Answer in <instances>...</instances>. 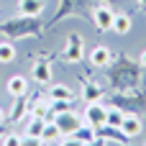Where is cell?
<instances>
[{"label": "cell", "instance_id": "cell-13", "mask_svg": "<svg viewBox=\"0 0 146 146\" xmlns=\"http://www.w3.org/2000/svg\"><path fill=\"white\" fill-rule=\"evenodd\" d=\"M31 77H33L38 85H46V82L51 80V64H49V62H44V59H41V62H36V64H33V69H31Z\"/></svg>", "mask_w": 146, "mask_h": 146}, {"label": "cell", "instance_id": "cell-2", "mask_svg": "<svg viewBox=\"0 0 146 146\" xmlns=\"http://www.w3.org/2000/svg\"><path fill=\"white\" fill-rule=\"evenodd\" d=\"M139 80H141L139 67H133L128 59H121L110 72V82H113L115 90H133L139 85Z\"/></svg>", "mask_w": 146, "mask_h": 146}, {"label": "cell", "instance_id": "cell-24", "mask_svg": "<svg viewBox=\"0 0 146 146\" xmlns=\"http://www.w3.org/2000/svg\"><path fill=\"white\" fill-rule=\"evenodd\" d=\"M3 121H5V110L0 108V126H3Z\"/></svg>", "mask_w": 146, "mask_h": 146}, {"label": "cell", "instance_id": "cell-10", "mask_svg": "<svg viewBox=\"0 0 146 146\" xmlns=\"http://www.w3.org/2000/svg\"><path fill=\"white\" fill-rule=\"evenodd\" d=\"M131 28H133V18H131L128 13H115V15H113V28H110V31H115L118 36H126Z\"/></svg>", "mask_w": 146, "mask_h": 146}, {"label": "cell", "instance_id": "cell-25", "mask_svg": "<svg viewBox=\"0 0 146 146\" xmlns=\"http://www.w3.org/2000/svg\"><path fill=\"white\" fill-rule=\"evenodd\" d=\"M139 5H141V8H144V10H146V0H139Z\"/></svg>", "mask_w": 146, "mask_h": 146}, {"label": "cell", "instance_id": "cell-6", "mask_svg": "<svg viewBox=\"0 0 146 146\" xmlns=\"http://www.w3.org/2000/svg\"><path fill=\"white\" fill-rule=\"evenodd\" d=\"M85 54V44H82V36L80 33H69L67 36V46H64V59L67 62H80Z\"/></svg>", "mask_w": 146, "mask_h": 146}, {"label": "cell", "instance_id": "cell-23", "mask_svg": "<svg viewBox=\"0 0 146 146\" xmlns=\"http://www.w3.org/2000/svg\"><path fill=\"white\" fill-rule=\"evenodd\" d=\"M139 64H141V67H146V49L141 51V56H139Z\"/></svg>", "mask_w": 146, "mask_h": 146}, {"label": "cell", "instance_id": "cell-15", "mask_svg": "<svg viewBox=\"0 0 146 146\" xmlns=\"http://www.w3.org/2000/svg\"><path fill=\"white\" fill-rule=\"evenodd\" d=\"M141 121H139V115H123V123H121V131L128 136V139H133V136H139L141 133Z\"/></svg>", "mask_w": 146, "mask_h": 146}, {"label": "cell", "instance_id": "cell-7", "mask_svg": "<svg viewBox=\"0 0 146 146\" xmlns=\"http://www.w3.org/2000/svg\"><path fill=\"white\" fill-rule=\"evenodd\" d=\"M113 10L108 8V5H95L92 8V23L100 28V31H110L113 28Z\"/></svg>", "mask_w": 146, "mask_h": 146}, {"label": "cell", "instance_id": "cell-21", "mask_svg": "<svg viewBox=\"0 0 146 146\" xmlns=\"http://www.w3.org/2000/svg\"><path fill=\"white\" fill-rule=\"evenodd\" d=\"M28 113V108H26V100H23V95H18V100H15V110H13V115H10V121H18V118H23ZM31 115V113H28Z\"/></svg>", "mask_w": 146, "mask_h": 146}, {"label": "cell", "instance_id": "cell-17", "mask_svg": "<svg viewBox=\"0 0 146 146\" xmlns=\"http://www.w3.org/2000/svg\"><path fill=\"white\" fill-rule=\"evenodd\" d=\"M59 139H62L59 126H56L54 121H46V126H44V131H41V144H56Z\"/></svg>", "mask_w": 146, "mask_h": 146}, {"label": "cell", "instance_id": "cell-12", "mask_svg": "<svg viewBox=\"0 0 146 146\" xmlns=\"http://www.w3.org/2000/svg\"><path fill=\"white\" fill-rule=\"evenodd\" d=\"M72 141H77V144H98V133H95L92 126L82 123V126L72 133Z\"/></svg>", "mask_w": 146, "mask_h": 146}, {"label": "cell", "instance_id": "cell-3", "mask_svg": "<svg viewBox=\"0 0 146 146\" xmlns=\"http://www.w3.org/2000/svg\"><path fill=\"white\" fill-rule=\"evenodd\" d=\"M92 8H95V3H92V0H62V8H59V13H56V18H54V21H62V18H64V15H69V13L92 15Z\"/></svg>", "mask_w": 146, "mask_h": 146}, {"label": "cell", "instance_id": "cell-20", "mask_svg": "<svg viewBox=\"0 0 146 146\" xmlns=\"http://www.w3.org/2000/svg\"><path fill=\"white\" fill-rule=\"evenodd\" d=\"M123 110L121 108H108V115H105V126H113V128H121L123 123Z\"/></svg>", "mask_w": 146, "mask_h": 146}, {"label": "cell", "instance_id": "cell-11", "mask_svg": "<svg viewBox=\"0 0 146 146\" xmlns=\"http://www.w3.org/2000/svg\"><path fill=\"white\" fill-rule=\"evenodd\" d=\"M5 87H8V95L18 98V95H26V92H28V80H26L23 74H13Z\"/></svg>", "mask_w": 146, "mask_h": 146}, {"label": "cell", "instance_id": "cell-14", "mask_svg": "<svg viewBox=\"0 0 146 146\" xmlns=\"http://www.w3.org/2000/svg\"><path fill=\"white\" fill-rule=\"evenodd\" d=\"M44 0H18V13L21 15H41L44 13Z\"/></svg>", "mask_w": 146, "mask_h": 146}, {"label": "cell", "instance_id": "cell-16", "mask_svg": "<svg viewBox=\"0 0 146 146\" xmlns=\"http://www.w3.org/2000/svg\"><path fill=\"white\" fill-rule=\"evenodd\" d=\"M100 98H103V87L95 85V82H90V80H85V82H82V100L95 103V100H100Z\"/></svg>", "mask_w": 146, "mask_h": 146}, {"label": "cell", "instance_id": "cell-19", "mask_svg": "<svg viewBox=\"0 0 146 146\" xmlns=\"http://www.w3.org/2000/svg\"><path fill=\"white\" fill-rule=\"evenodd\" d=\"M15 62V46L10 41H0V64H10Z\"/></svg>", "mask_w": 146, "mask_h": 146}, {"label": "cell", "instance_id": "cell-9", "mask_svg": "<svg viewBox=\"0 0 146 146\" xmlns=\"http://www.w3.org/2000/svg\"><path fill=\"white\" fill-rule=\"evenodd\" d=\"M44 126H46V121L44 118H36V115H31V123H28V128H26V144H41V131H44Z\"/></svg>", "mask_w": 146, "mask_h": 146}, {"label": "cell", "instance_id": "cell-5", "mask_svg": "<svg viewBox=\"0 0 146 146\" xmlns=\"http://www.w3.org/2000/svg\"><path fill=\"white\" fill-rule=\"evenodd\" d=\"M105 115H108V108H103V105L95 100V103H87L82 121H85L87 126H92V128H100V126H105Z\"/></svg>", "mask_w": 146, "mask_h": 146}, {"label": "cell", "instance_id": "cell-1", "mask_svg": "<svg viewBox=\"0 0 146 146\" xmlns=\"http://www.w3.org/2000/svg\"><path fill=\"white\" fill-rule=\"evenodd\" d=\"M0 31L10 38H28L41 31V23H38V15H18L10 23H3Z\"/></svg>", "mask_w": 146, "mask_h": 146}, {"label": "cell", "instance_id": "cell-18", "mask_svg": "<svg viewBox=\"0 0 146 146\" xmlns=\"http://www.w3.org/2000/svg\"><path fill=\"white\" fill-rule=\"evenodd\" d=\"M72 98H74V92L67 85H51L49 87V100H72Z\"/></svg>", "mask_w": 146, "mask_h": 146}, {"label": "cell", "instance_id": "cell-4", "mask_svg": "<svg viewBox=\"0 0 146 146\" xmlns=\"http://www.w3.org/2000/svg\"><path fill=\"white\" fill-rule=\"evenodd\" d=\"M54 123L59 126V131H62V136H72L85 121L80 118V115H74L72 110H64V113H56V118H54Z\"/></svg>", "mask_w": 146, "mask_h": 146}, {"label": "cell", "instance_id": "cell-22", "mask_svg": "<svg viewBox=\"0 0 146 146\" xmlns=\"http://www.w3.org/2000/svg\"><path fill=\"white\" fill-rule=\"evenodd\" d=\"M0 144L3 146H18V144H26V139L15 136V133H8V136H0Z\"/></svg>", "mask_w": 146, "mask_h": 146}, {"label": "cell", "instance_id": "cell-8", "mask_svg": "<svg viewBox=\"0 0 146 146\" xmlns=\"http://www.w3.org/2000/svg\"><path fill=\"white\" fill-rule=\"evenodd\" d=\"M110 62H113V51L108 46H95L90 51V64L92 67H108Z\"/></svg>", "mask_w": 146, "mask_h": 146}]
</instances>
